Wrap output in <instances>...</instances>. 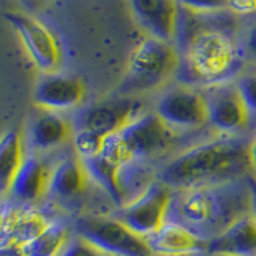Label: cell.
Segmentation results:
<instances>
[{
    "instance_id": "cell-31",
    "label": "cell",
    "mask_w": 256,
    "mask_h": 256,
    "mask_svg": "<svg viewBox=\"0 0 256 256\" xmlns=\"http://www.w3.org/2000/svg\"><path fill=\"white\" fill-rule=\"evenodd\" d=\"M0 256H26L22 252V246L20 245H0Z\"/></svg>"
},
{
    "instance_id": "cell-22",
    "label": "cell",
    "mask_w": 256,
    "mask_h": 256,
    "mask_svg": "<svg viewBox=\"0 0 256 256\" xmlns=\"http://www.w3.org/2000/svg\"><path fill=\"white\" fill-rule=\"evenodd\" d=\"M69 240V229L66 224L50 221L37 237L22 245V252L26 256H60Z\"/></svg>"
},
{
    "instance_id": "cell-6",
    "label": "cell",
    "mask_w": 256,
    "mask_h": 256,
    "mask_svg": "<svg viewBox=\"0 0 256 256\" xmlns=\"http://www.w3.org/2000/svg\"><path fill=\"white\" fill-rule=\"evenodd\" d=\"M172 200V189L160 180H156L140 197L120 206L116 218L130 228L134 234L146 238L162 228L164 222L170 218Z\"/></svg>"
},
{
    "instance_id": "cell-7",
    "label": "cell",
    "mask_w": 256,
    "mask_h": 256,
    "mask_svg": "<svg viewBox=\"0 0 256 256\" xmlns=\"http://www.w3.org/2000/svg\"><path fill=\"white\" fill-rule=\"evenodd\" d=\"M132 160H150L166 154L174 144L173 132L156 112H144L117 132Z\"/></svg>"
},
{
    "instance_id": "cell-26",
    "label": "cell",
    "mask_w": 256,
    "mask_h": 256,
    "mask_svg": "<svg viewBox=\"0 0 256 256\" xmlns=\"http://www.w3.org/2000/svg\"><path fill=\"white\" fill-rule=\"evenodd\" d=\"M184 10L194 12L198 14H212L220 12H228V0H176Z\"/></svg>"
},
{
    "instance_id": "cell-3",
    "label": "cell",
    "mask_w": 256,
    "mask_h": 256,
    "mask_svg": "<svg viewBox=\"0 0 256 256\" xmlns=\"http://www.w3.org/2000/svg\"><path fill=\"white\" fill-rule=\"evenodd\" d=\"M245 178L218 186L178 190L172 200L170 220L186 224L205 238L214 237L232 221L250 213V189Z\"/></svg>"
},
{
    "instance_id": "cell-34",
    "label": "cell",
    "mask_w": 256,
    "mask_h": 256,
    "mask_svg": "<svg viewBox=\"0 0 256 256\" xmlns=\"http://www.w3.org/2000/svg\"><path fill=\"white\" fill-rule=\"evenodd\" d=\"M220 256H228V254H220Z\"/></svg>"
},
{
    "instance_id": "cell-17",
    "label": "cell",
    "mask_w": 256,
    "mask_h": 256,
    "mask_svg": "<svg viewBox=\"0 0 256 256\" xmlns=\"http://www.w3.org/2000/svg\"><path fill=\"white\" fill-rule=\"evenodd\" d=\"M50 172L42 158L37 156H24V160L12 182L8 194L18 204L32 205L46 194Z\"/></svg>"
},
{
    "instance_id": "cell-21",
    "label": "cell",
    "mask_w": 256,
    "mask_h": 256,
    "mask_svg": "<svg viewBox=\"0 0 256 256\" xmlns=\"http://www.w3.org/2000/svg\"><path fill=\"white\" fill-rule=\"evenodd\" d=\"M24 160L22 140L18 132L0 136V196L10 192L12 182Z\"/></svg>"
},
{
    "instance_id": "cell-30",
    "label": "cell",
    "mask_w": 256,
    "mask_h": 256,
    "mask_svg": "<svg viewBox=\"0 0 256 256\" xmlns=\"http://www.w3.org/2000/svg\"><path fill=\"white\" fill-rule=\"evenodd\" d=\"M246 184L250 189V214L256 221V178L253 174H246Z\"/></svg>"
},
{
    "instance_id": "cell-1",
    "label": "cell",
    "mask_w": 256,
    "mask_h": 256,
    "mask_svg": "<svg viewBox=\"0 0 256 256\" xmlns=\"http://www.w3.org/2000/svg\"><path fill=\"white\" fill-rule=\"evenodd\" d=\"M229 10L198 14L186 12L181 30L188 38L180 44V68L176 76L182 85L212 86L232 82L242 70L245 53L232 34Z\"/></svg>"
},
{
    "instance_id": "cell-9",
    "label": "cell",
    "mask_w": 256,
    "mask_h": 256,
    "mask_svg": "<svg viewBox=\"0 0 256 256\" xmlns=\"http://www.w3.org/2000/svg\"><path fill=\"white\" fill-rule=\"evenodd\" d=\"M208 109V125L222 136H237L250 128L252 118L236 80L200 88Z\"/></svg>"
},
{
    "instance_id": "cell-20",
    "label": "cell",
    "mask_w": 256,
    "mask_h": 256,
    "mask_svg": "<svg viewBox=\"0 0 256 256\" xmlns=\"http://www.w3.org/2000/svg\"><path fill=\"white\" fill-rule=\"evenodd\" d=\"M158 180L148 160H130L118 166V189L124 205L140 197L152 182Z\"/></svg>"
},
{
    "instance_id": "cell-4",
    "label": "cell",
    "mask_w": 256,
    "mask_h": 256,
    "mask_svg": "<svg viewBox=\"0 0 256 256\" xmlns=\"http://www.w3.org/2000/svg\"><path fill=\"white\" fill-rule=\"evenodd\" d=\"M180 68V52L173 44L154 37L144 38L134 48L120 92L138 94L162 86L176 76Z\"/></svg>"
},
{
    "instance_id": "cell-8",
    "label": "cell",
    "mask_w": 256,
    "mask_h": 256,
    "mask_svg": "<svg viewBox=\"0 0 256 256\" xmlns=\"http://www.w3.org/2000/svg\"><path fill=\"white\" fill-rule=\"evenodd\" d=\"M156 114L173 132H194L208 125V109L202 90L188 85L170 88L157 101Z\"/></svg>"
},
{
    "instance_id": "cell-18",
    "label": "cell",
    "mask_w": 256,
    "mask_h": 256,
    "mask_svg": "<svg viewBox=\"0 0 256 256\" xmlns=\"http://www.w3.org/2000/svg\"><path fill=\"white\" fill-rule=\"evenodd\" d=\"M72 126L58 112L45 110L34 118L29 128V146L37 152L60 148L70 136Z\"/></svg>"
},
{
    "instance_id": "cell-12",
    "label": "cell",
    "mask_w": 256,
    "mask_h": 256,
    "mask_svg": "<svg viewBox=\"0 0 256 256\" xmlns=\"http://www.w3.org/2000/svg\"><path fill=\"white\" fill-rule=\"evenodd\" d=\"M144 240L150 254L156 256H186L206 252L208 248V238L197 234L186 224L170 218Z\"/></svg>"
},
{
    "instance_id": "cell-10",
    "label": "cell",
    "mask_w": 256,
    "mask_h": 256,
    "mask_svg": "<svg viewBox=\"0 0 256 256\" xmlns=\"http://www.w3.org/2000/svg\"><path fill=\"white\" fill-rule=\"evenodd\" d=\"M5 20L16 30L29 58L36 66L52 74L58 69L61 61V50L54 34L42 22L21 13H6Z\"/></svg>"
},
{
    "instance_id": "cell-28",
    "label": "cell",
    "mask_w": 256,
    "mask_h": 256,
    "mask_svg": "<svg viewBox=\"0 0 256 256\" xmlns=\"http://www.w3.org/2000/svg\"><path fill=\"white\" fill-rule=\"evenodd\" d=\"M242 48L245 58H250L256 62V18H253L244 30L242 36Z\"/></svg>"
},
{
    "instance_id": "cell-11",
    "label": "cell",
    "mask_w": 256,
    "mask_h": 256,
    "mask_svg": "<svg viewBox=\"0 0 256 256\" xmlns=\"http://www.w3.org/2000/svg\"><path fill=\"white\" fill-rule=\"evenodd\" d=\"M141 114V102L132 96L96 102L80 110L74 118L76 130H92L101 136L120 132Z\"/></svg>"
},
{
    "instance_id": "cell-13",
    "label": "cell",
    "mask_w": 256,
    "mask_h": 256,
    "mask_svg": "<svg viewBox=\"0 0 256 256\" xmlns=\"http://www.w3.org/2000/svg\"><path fill=\"white\" fill-rule=\"evenodd\" d=\"M46 216L30 205L0 206V245H20L30 242L48 226Z\"/></svg>"
},
{
    "instance_id": "cell-2",
    "label": "cell",
    "mask_w": 256,
    "mask_h": 256,
    "mask_svg": "<svg viewBox=\"0 0 256 256\" xmlns=\"http://www.w3.org/2000/svg\"><path fill=\"white\" fill-rule=\"evenodd\" d=\"M250 170L248 142L237 136L198 142L164 165L158 180L172 190H189L244 180Z\"/></svg>"
},
{
    "instance_id": "cell-25",
    "label": "cell",
    "mask_w": 256,
    "mask_h": 256,
    "mask_svg": "<svg viewBox=\"0 0 256 256\" xmlns=\"http://www.w3.org/2000/svg\"><path fill=\"white\" fill-rule=\"evenodd\" d=\"M236 85L244 98L252 124H256V72H246V74L238 76L236 78Z\"/></svg>"
},
{
    "instance_id": "cell-16",
    "label": "cell",
    "mask_w": 256,
    "mask_h": 256,
    "mask_svg": "<svg viewBox=\"0 0 256 256\" xmlns=\"http://www.w3.org/2000/svg\"><path fill=\"white\" fill-rule=\"evenodd\" d=\"M208 253L228 256H256V221L246 213L208 238Z\"/></svg>"
},
{
    "instance_id": "cell-19",
    "label": "cell",
    "mask_w": 256,
    "mask_h": 256,
    "mask_svg": "<svg viewBox=\"0 0 256 256\" xmlns=\"http://www.w3.org/2000/svg\"><path fill=\"white\" fill-rule=\"evenodd\" d=\"M86 181L80 158H64L50 172L46 194L58 200H72L82 194Z\"/></svg>"
},
{
    "instance_id": "cell-23",
    "label": "cell",
    "mask_w": 256,
    "mask_h": 256,
    "mask_svg": "<svg viewBox=\"0 0 256 256\" xmlns=\"http://www.w3.org/2000/svg\"><path fill=\"white\" fill-rule=\"evenodd\" d=\"M80 162L84 165L86 178L92 180L94 184H98L117 206H124L122 194H120L118 189V166L108 162L101 156L84 158Z\"/></svg>"
},
{
    "instance_id": "cell-24",
    "label": "cell",
    "mask_w": 256,
    "mask_h": 256,
    "mask_svg": "<svg viewBox=\"0 0 256 256\" xmlns=\"http://www.w3.org/2000/svg\"><path fill=\"white\" fill-rule=\"evenodd\" d=\"M104 136L92 130H76L74 134V149L80 160L100 156L102 148Z\"/></svg>"
},
{
    "instance_id": "cell-5",
    "label": "cell",
    "mask_w": 256,
    "mask_h": 256,
    "mask_svg": "<svg viewBox=\"0 0 256 256\" xmlns=\"http://www.w3.org/2000/svg\"><path fill=\"white\" fill-rule=\"evenodd\" d=\"M74 229L77 237L109 256H152L146 240L116 216H80Z\"/></svg>"
},
{
    "instance_id": "cell-15",
    "label": "cell",
    "mask_w": 256,
    "mask_h": 256,
    "mask_svg": "<svg viewBox=\"0 0 256 256\" xmlns=\"http://www.w3.org/2000/svg\"><path fill=\"white\" fill-rule=\"evenodd\" d=\"M85 98L84 82L77 77L48 74L36 86L34 101L40 108L52 112L77 108Z\"/></svg>"
},
{
    "instance_id": "cell-29",
    "label": "cell",
    "mask_w": 256,
    "mask_h": 256,
    "mask_svg": "<svg viewBox=\"0 0 256 256\" xmlns=\"http://www.w3.org/2000/svg\"><path fill=\"white\" fill-rule=\"evenodd\" d=\"M229 12L240 16L256 14V0H228Z\"/></svg>"
},
{
    "instance_id": "cell-33",
    "label": "cell",
    "mask_w": 256,
    "mask_h": 256,
    "mask_svg": "<svg viewBox=\"0 0 256 256\" xmlns=\"http://www.w3.org/2000/svg\"><path fill=\"white\" fill-rule=\"evenodd\" d=\"M21 2L24 4V5H28V6H32V5H36L38 0H21Z\"/></svg>"
},
{
    "instance_id": "cell-14",
    "label": "cell",
    "mask_w": 256,
    "mask_h": 256,
    "mask_svg": "<svg viewBox=\"0 0 256 256\" xmlns=\"http://www.w3.org/2000/svg\"><path fill=\"white\" fill-rule=\"evenodd\" d=\"M141 28L164 42L173 44L178 28L180 5L176 0H128Z\"/></svg>"
},
{
    "instance_id": "cell-32",
    "label": "cell",
    "mask_w": 256,
    "mask_h": 256,
    "mask_svg": "<svg viewBox=\"0 0 256 256\" xmlns=\"http://www.w3.org/2000/svg\"><path fill=\"white\" fill-rule=\"evenodd\" d=\"M248 160H250V170L256 178V134L254 138L248 142Z\"/></svg>"
},
{
    "instance_id": "cell-27",
    "label": "cell",
    "mask_w": 256,
    "mask_h": 256,
    "mask_svg": "<svg viewBox=\"0 0 256 256\" xmlns=\"http://www.w3.org/2000/svg\"><path fill=\"white\" fill-rule=\"evenodd\" d=\"M60 256H109V254L102 253L101 250L94 248L93 245L85 242L80 237H74L69 240V244L66 245V248H64Z\"/></svg>"
}]
</instances>
